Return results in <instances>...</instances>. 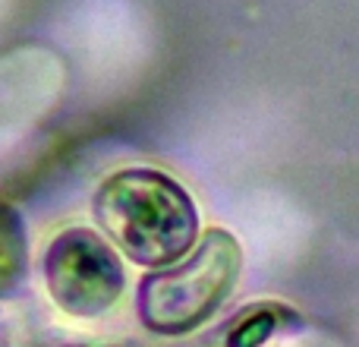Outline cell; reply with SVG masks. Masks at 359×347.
<instances>
[{"label":"cell","instance_id":"1","mask_svg":"<svg viewBox=\"0 0 359 347\" xmlns=\"http://www.w3.org/2000/svg\"><path fill=\"white\" fill-rule=\"evenodd\" d=\"M95 218L130 262L164 268L198 243V211L170 174L123 168L95 192Z\"/></svg>","mask_w":359,"mask_h":347},{"label":"cell","instance_id":"3","mask_svg":"<svg viewBox=\"0 0 359 347\" xmlns=\"http://www.w3.org/2000/svg\"><path fill=\"white\" fill-rule=\"evenodd\" d=\"M44 284L57 310L73 319L104 316L126 287L123 262L88 228H67L44 256Z\"/></svg>","mask_w":359,"mask_h":347},{"label":"cell","instance_id":"4","mask_svg":"<svg viewBox=\"0 0 359 347\" xmlns=\"http://www.w3.org/2000/svg\"><path fill=\"white\" fill-rule=\"evenodd\" d=\"M303 325L299 313L280 300H259L230 316L202 347H265L274 338L297 332Z\"/></svg>","mask_w":359,"mask_h":347},{"label":"cell","instance_id":"5","mask_svg":"<svg viewBox=\"0 0 359 347\" xmlns=\"http://www.w3.org/2000/svg\"><path fill=\"white\" fill-rule=\"evenodd\" d=\"M29 275V230L16 205L0 199V300L10 297Z\"/></svg>","mask_w":359,"mask_h":347},{"label":"cell","instance_id":"2","mask_svg":"<svg viewBox=\"0 0 359 347\" xmlns=\"http://www.w3.org/2000/svg\"><path fill=\"white\" fill-rule=\"evenodd\" d=\"M243 272V249L230 230L211 228L174 266L145 275L136 294L139 319L155 335H186L217 313Z\"/></svg>","mask_w":359,"mask_h":347}]
</instances>
